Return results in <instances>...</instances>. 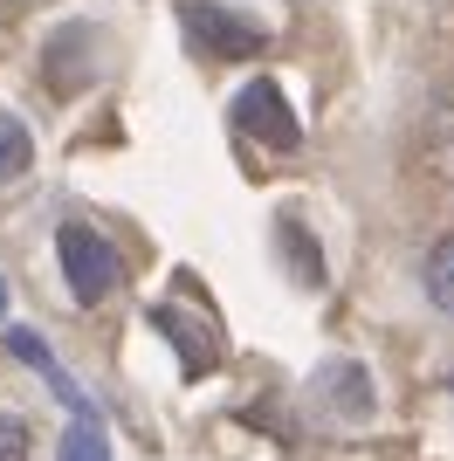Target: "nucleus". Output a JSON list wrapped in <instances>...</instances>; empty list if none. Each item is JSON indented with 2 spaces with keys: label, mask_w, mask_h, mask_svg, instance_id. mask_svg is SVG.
I'll return each instance as SVG.
<instances>
[{
  "label": "nucleus",
  "mask_w": 454,
  "mask_h": 461,
  "mask_svg": "<svg viewBox=\"0 0 454 461\" xmlns=\"http://www.w3.org/2000/svg\"><path fill=\"white\" fill-rule=\"evenodd\" d=\"M56 262H62V283H69L76 303H104L117 289V249L104 241L96 228H83V221H62L56 228Z\"/></svg>",
  "instance_id": "f257e3e1"
},
{
  "label": "nucleus",
  "mask_w": 454,
  "mask_h": 461,
  "mask_svg": "<svg viewBox=\"0 0 454 461\" xmlns=\"http://www.w3.org/2000/svg\"><path fill=\"white\" fill-rule=\"evenodd\" d=\"M179 21H186V35L207 49V56H221V62H241V56H262V28L255 21H241V14H227V7H213V0H186L179 7Z\"/></svg>",
  "instance_id": "f03ea898"
},
{
  "label": "nucleus",
  "mask_w": 454,
  "mask_h": 461,
  "mask_svg": "<svg viewBox=\"0 0 454 461\" xmlns=\"http://www.w3.org/2000/svg\"><path fill=\"white\" fill-rule=\"evenodd\" d=\"M234 124H241L255 145H268V152H296L303 145V124L289 117V104H283L276 83H248V90L234 96Z\"/></svg>",
  "instance_id": "7ed1b4c3"
},
{
  "label": "nucleus",
  "mask_w": 454,
  "mask_h": 461,
  "mask_svg": "<svg viewBox=\"0 0 454 461\" xmlns=\"http://www.w3.org/2000/svg\"><path fill=\"white\" fill-rule=\"evenodd\" d=\"M56 461H111V434H104V413H69V434H62Z\"/></svg>",
  "instance_id": "20e7f679"
},
{
  "label": "nucleus",
  "mask_w": 454,
  "mask_h": 461,
  "mask_svg": "<svg viewBox=\"0 0 454 461\" xmlns=\"http://www.w3.org/2000/svg\"><path fill=\"white\" fill-rule=\"evenodd\" d=\"M28 166H35V138H28V124H21V117L0 111V186H7V179H21Z\"/></svg>",
  "instance_id": "39448f33"
},
{
  "label": "nucleus",
  "mask_w": 454,
  "mask_h": 461,
  "mask_svg": "<svg viewBox=\"0 0 454 461\" xmlns=\"http://www.w3.org/2000/svg\"><path fill=\"white\" fill-rule=\"evenodd\" d=\"M427 296H434V310L454 317V234L434 241V255H427Z\"/></svg>",
  "instance_id": "423d86ee"
},
{
  "label": "nucleus",
  "mask_w": 454,
  "mask_h": 461,
  "mask_svg": "<svg viewBox=\"0 0 454 461\" xmlns=\"http://www.w3.org/2000/svg\"><path fill=\"white\" fill-rule=\"evenodd\" d=\"M28 455H35V434H28V420L0 406V461H28Z\"/></svg>",
  "instance_id": "0eeeda50"
},
{
  "label": "nucleus",
  "mask_w": 454,
  "mask_h": 461,
  "mask_svg": "<svg viewBox=\"0 0 454 461\" xmlns=\"http://www.w3.org/2000/svg\"><path fill=\"white\" fill-rule=\"evenodd\" d=\"M331 385H338V400H344V413H365V406H372V393H365L359 366H331Z\"/></svg>",
  "instance_id": "6e6552de"
},
{
  "label": "nucleus",
  "mask_w": 454,
  "mask_h": 461,
  "mask_svg": "<svg viewBox=\"0 0 454 461\" xmlns=\"http://www.w3.org/2000/svg\"><path fill=\"white\" fill-rule=\"evenodd\" d=\"M434 145H440V152L454 158V83H448V90L434 96Z\"/></svg>",
  "instance_id": "1a4fd4ad"
}]
</instances>
